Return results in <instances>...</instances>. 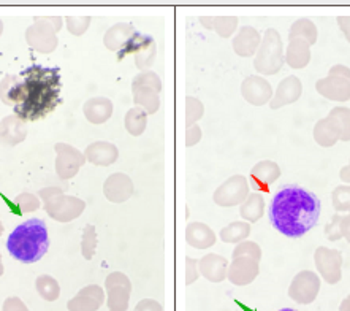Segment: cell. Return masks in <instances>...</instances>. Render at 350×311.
I'll return each instance as SVG.
<instances>
[{
	"mask_svg": "<svg viewBox=\"0 0 350 311\" xmlns=\"http://www.w3.org/2000/svg\"><path fill=\"white\" fill-rule=\"evenodd\" d=\"M320 218V200L298 184H288L274 194L269 203L273 227L288 238L308 234Z\"/></svg>",
	"mask_w": 350,
	"mask_h": 311,
	"instance_id": "1",
	"label": "cell"
},
{
	"mask_svg": "<svg viewBox=\"0 0 350 311\" xmlns=\"http://www.w3.org/2000/svg\"><path fill=\"white\" fill-rule=\"evenodd\" d=\"M21 78V91L13 110L24 123L38 121L53 113L62 102V77L59 67L32 65Z\"/></svg>",
	"mask_w": 350,
	"mask_h": 311,
	"instance_id": "2",
	"label": "cell"
},
{
	"mask_svg": "<svg viewBox=\"0 0 350 311\" xmlns=\"http://www.w3.org/2000/svg\"><path fill=\"white\" fill-rule=\"evenodd\" d=\"M49 234L43 219L32 218L19 224L7 240V251L23 264H35L46 254Z\"/></svg>",
	"mask_w": 350,
	"mask_h": 311,
	"instance_id": "3",
	"label": "cell"
},
{
	"mask_svg": "<svg viewBox=\"0 0 350 311\" xmlns=\"http://www.w3.org/2000/svg\"><path fill=\"white\" fill-rule=\"evenodd\" d=\"M38 199L43 200V208L49 218L57 223H70L81 216L86 202L75 195H65L57 186H48L38 190Z\"/></svg>",
	"mask_w": 350,
	"mask_h": 311,
	"instance_id": "4",
	"label": "cell"
},
{
	"mask_svg": "<svg viewBox=\"0 0 350 311\" xmlns=\"http://www.w3.org/2000/svg\"><path fill=\"white\" fill-rule=\"evenodd\" d=\"M26 42L35 51L49 54L57 48V32L46 18H35V21L27 27Z\"/></svg>",
	"mask_w": 350,
	"mask_h": 311,
	"instance_id": "5",
	"label": "cell"
},
{
	"mask_svg": "<svg viewBox=\"0 0 350 311\" xmlns=\"http://www.w3.org/2000/svg\"><path fill=\"white\" fill-rule=\"evenodd\" d=\"M54 151H56V173L64 182L77 177L83 165L86 164L84 153L68 143H56Z\"/></svg>",
	"mask_w": 350,
	"mask_h": 311,
	"instance_id": "6",
	"label": "cell"
},
{
	"mask_svg": "<svg viewBox=\"0 0 350 311\" xmlns=\"http://www.w3.org/2000/svg\"><path fill=\"white\" fill-rule=\"evenodd\" d=\"M109 311H127L130 299V281L122 273H111L105 281Z\"/></svg>",
	"mask_w": 350,
	"mask_h": 311,
	"instance_id": "7",
	"label": "cell"
},
{
	"mask_svg": "<svg viewBox=\"0 0 350 311\" xmlns=\"http://www.w3.org/2000/svg\"><path fill=\"white\" fill-rule=\"evenodd\" d=\"M105 302L103 289L97 284L83 288L73 299L68 300V311H97Z\"/></svg>",
	"mask_w": 350,
	"mask_h": 311,
	"instance_id": "8",
	"label": "cell"
},
{
	"mask_svg": "<svg viewBox=\"0 0 350 311\" xmlns=\"http://www.w3.org/2000/svg\"><path fill=\"white\" fill-rule=\"evenodd\" d=\"M27 138V124L16 114H8L0 121V143L16 147Z\"/></svg>",
	"mask_w": 350,
	"mask_h": 311,
	"instance_id": "9",
	"label": "cell"
},
{
	"mask_svg": "<svg viewBox=\"0 0 350 311\" xmlns=\"http://www.w3.org/2000/svg\"><path fill=\"white\" fill-rule=\"evenodd\" d=\"M83 113L89 123L103 124L113 114V103L107 97H92L84 102Z\"/></svg>",
	"mask_w": 350,
	"mask_h": 311,
	"instance_id": "10",
	"label": "cell"
},
{
	"mask_svg": "<svg viewBox=\"0 0 350 311\" xmlns=\"http://www.w3.org/2000/svg\"><path fill=\"white\" fill-rule=\"evenodd\" d=\"M84 158L94 165H111L118 159V148L108 142H94L84 149Z\"/></svg>",
	"mask_w": 350,
	"mask_h": 311,
	"instance_id": "11",
	"label": "cell"
},
{
	"mask_svg": "<svg viewBox=\"0 0 350 311\" xmlns=\"http://www.w3.org/2000/svg\"><path fill=\"white\" fill-rule=\"evenodd\" d=\"M103 192L109 202H124L132 194V182L126 175H111L105 183Z\"/></svg>",
	"mask_w": 350,
	"mask_h": 311,
	"instance_id": "12",
	"label": "cell"
},
{
	"mask_svg": "<svg viewBox=\"0 0 350 311\" xmlns=\"http://www.w3.org/2000/svg\"><path fill=\"white\" fill-rule=\"evenodd\" d=\"M21 75H5L0 82V99L5 105L14 107L19 97V91H21Z\"/></svg>",
	"mask_w": 350,
	"mask_h": 311,
	"instance_id": "13",
	"label": "cell"
},
{
	"mask_svg": "<svg viewBox=\"0 0 350 311\" xmlns=\"http://www.w3.org/2000/svg\"><path fill=\"white\" fill-rule=\"evenodd\" d=\"M35 289H37L40 297L46 302H56L61 297V286H59L56 278L49 277V275H40L35 279Z\"/></svg>",
	"mask_w": 350,
	"mask_h": 311,
	"instance_id": "14",
	"label": "cell"
},
{
	"mask_svg": "<svg viewBox=\"0 0 350 311\" xmlns=\"http://www.w3.org/2000/svg\"><path fill=\"white\" fill-rule=\"evenodd\" d=\"M130 34H132V27H130L129 24H116V26H113L107 34H105V47L116 51V49L121 48L122 45L127 42Z\"/></svg>",
	"mask_w": 350,
	"mask_h": 311,
	"instance_id": "15",
	"label": "cell"
},
{
	"mask_svg": "<svg viewBox=\"0 0 350 311\" xmlns=\"http://www.w3.org/2000/svg\"><path fill=\"white\" fill-rule=\"evenodd\" d=\"M97 249V232L92 224H88L83 230L81 237V254L86 260H91Z\"/></svg>",
	"mask_w": 350,
	"mask_h": 311,
	"instance_id": "16",
	"label": "cell"
},
{
	"mask_svg": "<svg viewBox=\"0 0 350 311\" xmlns=\"http://www.w3.org/2000/svg\"><path fill=\"white\" fill-rule=\"evenodd\" d=\"M65 26L67 31L75 35V37H81L91 26V18L89 16H68L65 19Z\"/></svg>",
	"mask_w": 350,
	"mask_h": 311,
	"instance_id": "17",
	"label": "cell"
},
{
	"mask_svg": "<svg viewBox=\"0 0 350 311\" xmlns=\"http://www.w3.org/2000/svg\"><path fill=\"white\" fill-rule=\"evenodd\" d=\"M14 205L19 208L21 213H33L40 208V199L38 195L31 192H23L14 199Z\"/></svg>",
	"mask_w": 350,
	"mask_h": 311,
	"instance_id": "18",
	"label": "cell"
},
{
	"mask_svg": "<svg viewBox=\"0 0 350 311\" xmlns=\"http://www.w3.org/2000/svg\"><path fill=\"white\" fill-rule=\"evenodd\" d=\"M209 230L206 227H200V225H192L191 235H187V240L195 245L197 248H206L213 242L211 235H208Z\"/></svg>",
	"mask_w": 350,
	"mask_h": 311,
	"instance_id": "19",
	"label": "cell"
},
{
	"mask_svg": "<svg viewBox=\"0 0 350 311\" xmlns=\"http://www.w3.org/2000/svg\"><path fill=\"white\" fill-rule=\"evenodd\" d=\"M126 125L130 134L139 135L144 129V114L138 112V110H132V112H129L126 118Z\"/></svg>",
	"mask_w": 350,
	"mask_h": 311,
	"instance_id": "20",
	"label": "cell"
},
{
	"mask_svg": "<svg viewBox=\"0 0 350 311\" xmlns=\"http://www.w3.org/2000/svg\"><path fill=\"white\" fill-rule=\"evenodd\" d=\"M2 311H31L27 308V305L23 302L19 297H8L3 302Z\"/></svg>",
	"mask_w": 350,
	"mask_h": 311,
	"instance_id": "21",
	"label": "cell"
},
{
	"mask_svg": "<svg viewBox=\"0 0 350 311\" xmlns=\"http://www.w3.org/2000/svg\"><path fill=\"white\" fill-rule=\"evenodd\" d=\"M135 311H162V307L157 302H154V300H143V302L137 305Z\"/></svg>",
	"mask_w": 350,
	"mask_h": 311,
	"instance_id": "22",
	"label": "cell"
},
{
	"mask_svg": "<svg viewBox=\"0 0 350 311\" xmlns=\"http://www.w3.org/2000/svg\"><path fill=\"white\" fill-rule=\"evenodd\" d=\"M46 21L51 24V26L56 29V32L61 31L62 27V18H57V16H51V18H46Z\"/></svg>",
	"mask_w": 350,
	"mask_h": 311,
	"instance_id": "23",
	"label": "cell"
},
{
	"mask_svg": "<svg viewBox=\"0 0 350 311\" xmlns=\"http://www.w3.org/2000/svg\"><path fill=\"white\" fill-rule=\"evenodd\" d=\"M3 275V262H2V254H0V277Z\"/></svg>",
	"mask_w": 350,
	"mask_h": 311,
	"instance_id": "24",
	"label": "cell"
},
{
	"mask_svg": "<svg viewBox=\"0 0 350 311\" xmlns=\"http://www.w3.org/2000/svg\"><path fill=\"white\" fill-rule=\"evenodd\" d=\"M2 34H3V21L0 19V37H2Z\"/></svg>",
	"mask_w": 350,
	"mask_h": 311,
	"instance_id": "25",
	"label": "cell"
},
{
	"mask_svg": "<svg viewBox=\"0 0 350 311\" xmlns=\"http://www.w3.org/2000/svg\"><path fill=\"white\" fill-rule=\"evenodd\" d=\"M3 230H5V229H3V224H2V221H0V235L3 234Z\"/></svg>",
	"mask_w": 350,
	"mask_h": 311,
	"instance_id": "26",
	"label": "cell"
},
{
	"mask_svg": "<svg viewBox=\"0 0 350 311\" xmlns=\"http://www.w3.org/2000/svg\"><path fill=\"white\" fill-rule=\"evenodd\" d=\"M279 311H297V310H292V308H282V310H279Z\"/></svg>",
	"mask_w": 350,
	"mask_h": 311,
	"instance_id": "27",
	"label": "cell"
}]
</instances>
